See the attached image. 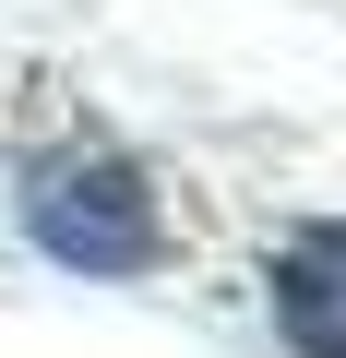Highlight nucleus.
<instances>
[{
    "label": "nucleus",
    "instance_id": "2",
    "mask_svg": "<svg viewBox=\"0 0 346 358\" xmlns=\"http://www.w3.org/2000/svg\"><path fill=\"white\" fill-rule=\"evenodd\" d=\"M263 299H275V334H287L298 358H346V215L298 227V239L275 251Z\"/></svg>",
    "mask_w": 346,
    "mask_h": 358
},
{
    "label": "nucleus",
    "instance_id": "1",
    "mask_svg": "<svg viewBox=\"0 0 346 358\" xmlns=\"http://www.w3.org/2000/svg\"><path fill=\"white\" fill-rule=\"evenodd\" d=\"M24 239L60 263V275H155L167 263V203H155V179L108 143H60L24 167V192H13Z\"/></svg>",
    "mask_w": 346,
    "mask_h": 358
}]
</instances>
